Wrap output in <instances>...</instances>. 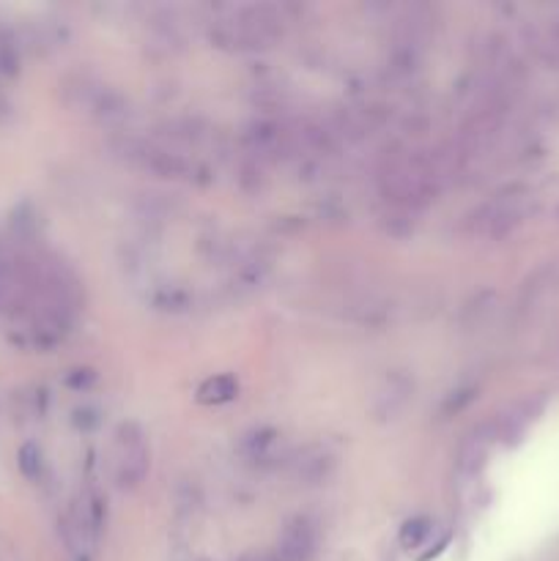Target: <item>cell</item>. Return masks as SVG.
Listing matches in <instances>:
<instances>
[{"mask_svg":"<svg viewBox=\"0 0 559 561\" xmlns=\"http://www.w3.org/2000/svg\"><path fill=\"white\" fill-rule=\"evenodd\" d=\"M236 394V381L228 376H219L214 381H208L206 387L201 389V400L203 403H225Z\"/></svg>","mask_w":559,"mask_h":561,"instance_id":"cell-4","label":"cell"},{"mask_svg":"<svg viewBox=\"0 0 559 561\" xmlns=\"http://www.w3.org/2000/svg\"><path fill=\"white\" fill-rule=\"evenodd\" d=\"M9 288H11V268H9V261L0 255V305H3Z\"/></svg>","mask_w":559,"mask_h":561,"instance_id":"cell-5","label":"cell"},{"mask_svg":"<svg viewBox=\"0 0 559 561\" xmlns=\"http://www.w3.org/2000/svg\"><path fill=\"white\" fill-rule=\"evenodd\" d=\"M110 469L118 488H135L148 474V444L137 425H121L110 449Z\"/></svg>","mask_w":559,"mask_h":561,"instance_id":"cell-2","label":"cell"},{"mask_svg":"<svg viewBox=\"0 0 559 561\" xmlns=\"http://www.w3.org/2000/svg\"><path fill=\"white\" fill-rule=\"evenodd\" d=\"M312 551H316V529L310 520L296 518L285 526L274 561H310Z\"/></svg>","mask_w":559,"mask_h":561,"instance_id":"cell-3","label":"cell"},{"mask_svg":"<svg viewBox=\"0 0 559 561\" xmlns=\"http://www.w3.org/2000/svg\"><path fill=\"white\" fill-rule=\"evenodd\" d=\"M384 181H387V192L395 201L420 206L427 197H433L438 175L425 157L414 153V157H403L400 162H395L384 175Z\"/></svg>","mask_w":559,"mask_h":561,"instance_id":"cell-1","label":"cell"}]
</instances>
